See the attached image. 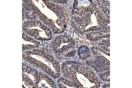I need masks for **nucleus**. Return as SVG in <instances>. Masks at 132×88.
<instances>
[{
	"mask_svg": "<svg viewBox=\"0 0 132 88\" xmlns=\"http://www.w3.org/2000/svg\"><path fill=\"white\" fill-rule=\"evenodd\" d=\"M37 88H58L56 80L40 70L39 78L36 84Z\"/></svg>",
	"mask_w": 132,
	"mask_h": 88,
	"instance_id": "nucleus-8",
	"label": "nucleus"
},
{
	"mask_svg": "<svg viewBox=\"0 0 132 88\" xmlns=\"http://www.w3.org/2000/svg\"><path fill=\"white\" fill-rule=\"evenodd\" d=\"M23 52V58L26 63L44 72L57 80L61 76L60 60L50 48L40 47Z\"/></svg>",
	"mask_w": 132,
	"mask_h": 88,
	"instance_id": "nucleus-4",
	"label": "nucleus"
},
{
	"mask_svg": "<svg viewBox=\"0 0 132 88\" xmlns=\"http://www.w3.org/2000/svg\"><path fill=\"white\" fill-rule=\"evenodd\" d=\"M110 3L104 1H94L91 5L72 15L71 24L80 34L110 29Z\"/></svg>",
	"mask_w": 132,
	"mask_h": 88,
	"instance_id": "nucleus-2",
	"label": "nucleus"
},
{
	"mask_svg": "<svg viewBox=\"0 0 132 88\" xmlns=\"http://www.w3.org/2000/svg\"><path fill=\"white\" fill-rule=\"evenodd\" d=\"M23 52L35 49L40 47L41 42L36 40L24 32H23Z\"/></svg>",
	"mask_w": 132,
	"mask_h": 88,
	"instance_id": "nucleus-9",
	"label": "nucleus"
},
{
	"mask_svg": "<svg viewBox=\"0 0 132 88\" xmlns=\"http://www.w3.org/2000/svg\"><path fill=\"white\" fill-rule=\"evenodd\" d=\"M56 82L58 88H78L74 82L63 77H60L59 78Z\"/></svg>",
	"mask_w": 132,
	"mask_h": 88,
	"instance_id": "nucleus-11",
	"label": "nucleus"
},
{
	"mask_svg": "<svg viewBox=\"0 0 132 88\" xmlns=\"http://www.w3.org/2000/svg\"><path fill=\"white\" fill-rule=\"evenodd\" d=\"M77 53L80 60L86 61L91 57V49L86 45H83L78 48Z\"/></svg>",
	"mask_w": 132,
	"mask_h": 88,
	"instance_id": "nucleus-10",
	"label": "nucleus"
},
{
	"mask_svg": "<svg viewBox=\"0 0 132 88\" xmlns=\"http://www.w3.org/2000/svg\"><path fill=\"white\" fill-rule=\"evenodd\" d=\"M23 31L40 42L50 41L53 38L51 29L38 20H29L23 22Z\"/></svg>",
	"mask_w": 132,
	"mask_h": 88,
	"instance_id": "nucleus-6",
	"label": "nucleus"
},
{
	"mask_svg": "<svg viewBox=\"0 0 132 88\" xmlns=\"http://www.w3.org/2000/svg\"><path fill=\"white\" fill-rule=\"evenodd\" d=\"M63 77L76 85L78 88H100L101 79L93 69L83 63L67 60L61 63Z\"/></svg>",
	"mask_w": 132,
	"mask_h": 88,
	"instance_id": "nucleus-3",
	"label": "nucleus"
},
{
	"mask_svg": "<svg viewBox=\"0 0 132 88\" xmlns=\"http://www.w3.org/2000/svg\"><path fill=\"white\" fill-rule=\"evenodd\" d=\"M50 48L60 60L63 58H73L77 54L76 42L67 34L53 38Z\"/></svg>",
	"mask_w": 132,
	"mask_h": 88,
	"instance_id": "nucleus-5",
	"label": "nucleus"
},
{
	"mask_svg": "<svg viewBox=\"0 0 132 88\" xmlns=\"http://www.w3.org/2000/svg\"><path fill=\"white\" fill-rule=\"evenodd\" d=\"M40 70L25 61L23 62V87L35 88L38 80Z\"/></svg>",
	"mask_w": 132,
	"mask_h": 88,
	"instance_id": "nucleus-7",
	"label": "nucleus"
},
{
	"mask_svg": "<svg viewBox=\"0 0 132 88\" xmlns=\"http://www.w3.org/2000/svg\"><path fill=\"white\" fill-rule=\"evenodd\" d=\"M47 9L35 5L33 1H23V21L38 20L49 27L54 34H61L66 30L71 7L65 5L67 1H42Z\"/></svg>",
	"mask_w": 132,
	"mask_h": 88,
	"instance_id": "nucleus-1",
	"label": "nucleus"
}]
</instances>
